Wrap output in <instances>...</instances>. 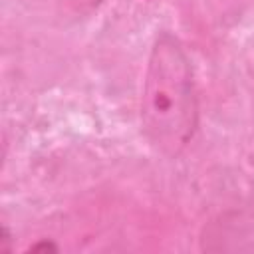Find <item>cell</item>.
<instances>
[{
	"label": "cell",
	"instance_id": "6da1fadb",
	"mask_svg": "<svg viewBox=\"0 0 254 254\" xmlns=\"http://www.w3.org/2000/svg\"><path fill=\"white\" fill-rule=\"evenodd\" d=\"M139 117L147 143L167 159H177L196 133L198 93L194 71L185 46L171 32H161L151 46Z\"/></svg>",
	"mask_w": 254,
	"mask_h": 254
},
{
	"label": "cell",
	"instance_id": "7a4b0ae2",
	"mask_svg": "<svg viewBox=\"0 0 254 254\" xmlns=\"http://www.w3.org/2000/svg\"><path fill=\"white\" fill-rule=\"evenodd\" d=\"M67 2H69V6H71L73 10L85 12V10H91V8H95L97 4H101L103 0H67Z\"/></svg>",
	"mask_w": 254,
	"mask_h": 254
},
{
	"label": "cell",
	"instance_id": "3957f363",
	"mask_svg": "<svg viewBox=\"0 0 254 254\" xmlns=\"http://www.w3.org/2000/svg\"><path fill=\"white\" fill-rule=\"evenodd\" d=\"M10 232H8V228L6 226H2V250L4 252H8L10 250Z\"/></svg>",
	"mask_w": 254,
	"mask_h": 254
},
{
	"label": "cell",
	"instance_id": "277c9868",
	"mask_svg": "<svg viewBox=\"0 0 254 254\" xmlns=\"http://www.w3.org/2000/svg\"><path fill=\"white\" fill-rule=\"evenodd\" d=\"M40 248H44V250H58V246L54 242H40V244H34L30 250H40Z\"/></svg>",
	"mask_w": 254,
	"mask_h": 254
}]
</instances>
